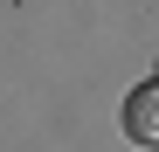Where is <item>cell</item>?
<instances>
[{"label":"cell","instance_id":"cell-1","mask_svg":"<svg viewBox=\"0 0 159 152\" xmlns=\"http://www.w3.org/2000/svg\"><path fill=\"white\" fill-rule=\"evenodd\" d=\"M125 132L139 145H159V83H139L125 97Z\"/></svg>","mask_w":159,"mask_h":152}]
</instances>
